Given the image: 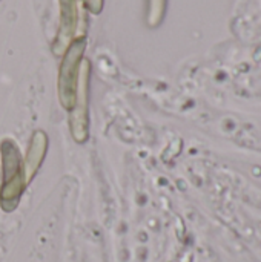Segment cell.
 <instances>
[{"label": "cell", "mask_w": 261, "mask_h": 262, "mask_svg": "<svg viewBox=\"0 0 261 262\" xmlns=\"http://www.w3.org/2000/svg\"><path fill=\"white\" fill-rule=\"evenodd\" d=\"M2 157V186H0V209L5 213L14 212L26 189L23 175V160L18 146L14 140L5 138L0 141Z\"/></svg>", "instance_id": "1"}, {"label": "cell", "mask_w": 261, "mask_h": 262, "mask_svg": "<svg viewBox=\"0 0 261 262\" xmlns=\"http://www.w3.org/2000/svg\"><path fill=\"white\" fill-rule=\"evenodd\" d=\"M86 49V37H78L71 41L63 54L58 69V100L65 111H71L75 104L82 58Z\"/></svg>", "instance_id": "2"}, {"label": "cell", "mask_w": 261, "mask_h": 262, "mask_svg": "<svg viewBox=\"0 0 261 262\" xmlns=\"http://www.w3.org/2000/svg\"><path fill=\"white\" fill-rule=\"evenodd\" d=\"M89 61H85L80 69L75 104L69 111V129L75 143L83 144L89 138V112H88V86H89Z\"/></svg>", "instance_id": "3"}, {"label": "cell", "mask_w": 261, "mask_h": 262, "mask_svg": "<svg viewBox=\"0 0 261 262\" xmlns=\"http://www.w3.org/2000/svg\"><path fill=\"white\" fill-rule=\"evenodd\" d=\"M46 152H48V135L43 130H35L31 137L29 147L23 160V175H25L26 187L31 184L40 166L43 164Z\"/></svg>", "instance_id": "4"}, {"label": "cell", "mask_w": 261, "mask_h": 262, "mask_svg": "<svg viewBox=\"0 0 261 262\" xmlns=\"http://www.w3.org/2000/svg\"><path fill=\"white\" fill-rule=\"evenodd\" d=\"M77 26V6L75 0H60V28L54 43V52L62 54L74 40Z\"/></svg>", "instance_id": "5"}, {"label": "cell", "mask_w": 261, "mask_h": 262, "mask_svg": "<svg viewBox=\"0 0 261 262\" xmlns=\"http://www.w3.org/2000/svg\"><path fill=\"white\" fill-rule=\"evenodd\" d=\"M166 9V0H149V8H148V25L155 28L158 23L163 20Z\"/></svg>", "instance_id": "6"}]
</instances>
